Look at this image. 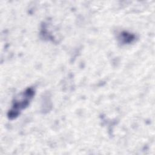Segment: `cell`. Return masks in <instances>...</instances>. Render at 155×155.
<instances>
[{
  "mask_svg": "<svg viewBox=\"0 0 155 155\" xmlns=\"http://www.w3.org/2000/svg\"><path fill=\"white\" fill-rule=\"evenodd\" d=\"M33 90L31 88L27 89L24 92V95L14 103L10 112V117H16V116L18 114L19 111L28 105L30 100L33 95Z\"/></svg>",
  "mask_w": 155,
  "mask_h": 155,
  "instance_id": "6da1fadb",
  "label": "cell"
}]
</instances>
